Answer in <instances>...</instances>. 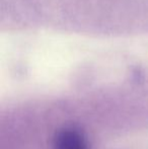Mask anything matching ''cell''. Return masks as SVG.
Segmentation results:
<instances>
[{"mask_svg":"<svg viewBox=\"0 0 148 149\" xmlns=\"http://www.w3.org/2000/svg\"><path fill=\"white\" fill-rule=\"evenodd\" d=\"M52 146L53 149H88L83 132L75 126H65L57 130Z\"/></svg>","mask_w":148,"mask_h":149,"instance_id":"6da1fadb","label":"cell"}]
</instances>
